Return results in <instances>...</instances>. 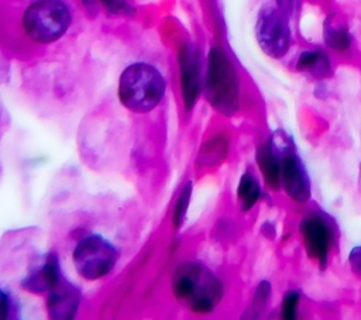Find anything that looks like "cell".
Segmentation results:
<instances>
[{
	"label": "cell",
	"mask_w": 361,
	"mask_h": 320,
	"mask_svg": "<svg viewBox=\"0 0 361 320\" xmlns=\"http://www.w3.org/2000/svg\"><path fill=\"white\" fill-rule=\"evenodd\" d=\"M165 93V80L152 65H128L118 80V99L134 113H147L159 104Z\"/></svg>",
	"instance_id": "obj_2"
},
{
	"label": "cell",
	"mask_w": 361,
	"mask_h": 320,
	"mask_svg": "<svg viewBox=\"0 0 361 320\" xmlns=\"http://www.w3.org/2000/svg\"><path fill=\"white\" fill-rule=\"evenodd\" d=\"M80 304V290L65 281L63 278L59 283L48 292L47 297V312L51 319L68 320L73 319Z\"/></svg>",
	"instance_id": "obj_12"
},
{
	"label": "cell",
	"mask_w": 361,
	"mask_h": 320,
	"mask_svg": "<svg viewBox=\"0 0 361 320\" xmlns=\"http://www.w3.org/2000/svg\"><path fill=\"white\" fill-rule=\"evenodd\" d=\"M257 164L262 172L264 180L267 186L272 190L282 189L281 185V155L275 149V147L267 141L265 144L259 145L255 155Z\"/></svg>",
	"instance_id": "obj_14"
},
{
	"label": "cell",
	"mask_w": 361,
	"mask_h": 320,
	"mask_svg": "<svg viewBox=\"0 0 361 320\" xmlns=\"http://www.w3.org/2000/svg\"><path fill=\"white\" fill-rule=\"evenodd\" d=\"M300 297L302 295L298 289H290L285 293L281 303V317L283 320H295L298 317Z\"/></svg>",
	"instance_id": "obj_17"
},
{
	"label": "cell",
	"mask_w": 361,
	"mask_h": 320,
	"mask_svg": "<svg viewBox=\"0 0 361 320\" xmlns=\"http://www.w3.org/2000/svg\"><path fill=\"white\" fill-rule=\"evenodd\" d=\"M323 41L327 49L340 56H353L355 52V35L347 23L337 13L329 14L323 21Z\"/></svg>",
	"instance_id": "obj_11"
},
{
	"label": "cell",
	"mask_w": 361,
	"mask_h": 320,
	"mask_svg": "<svg viewBox=\"0 0 361 320\" xmlns=\"http://www.w3.org/2000/svg\"><path fill=\"white\" fill-rule=\"evenodd\" d=\"M347 264H348L350 272H351L355 278L361 279V244L354 245V247L348 251Z\"/></svg>",
	"instance_id": "obj_19"
},
{
	"label": "cell",
	"mask_w": 361,
	"mask_h": 320,
	"mask_svg": "<svg viewBox=\"0 0 361 320\" xmlns=\"http://www.w3.org/2000/svg\"><path fill=\"white\" fill-rule=\"evenodd\" d=\"M62 279L59 259L55 252H48L30 266L21 281V288L30 293H48Z\"/></svg>",
	"instance_id": "obj_9"
},
{
	"label": "cell",
	"mask_w": 361,
	"mask_h": 320,
	"mask_svg": "<svg viewBox=\"0 0 361 320\" xmlns=\"http://www.w3.org/2000/svg\"><path fill=\"white\" fill-rule=\"evenodd\" d=\"M237 195H238L243 211L251 210L254 204L259 200L262 195L261 185L251 171H247L243 173L237 187Z\"/></svg>",
	"instance_id": "obj_15"
},
{
	"label": "cell",
	"mask_w": 361,
	"mask_h": 320,
	"mask_svg": "<svg viewBox=\"0 0 361 320\" xmlns=\"http://www.w3.org/2000/svg\"><path fill=\"white\" fill-rule=\"evenodd\" d=\"M71 24L69 8L61 0H37L24 13L25 34L35 42L59 39Z\"/></svg>",
	"instance_id": "obj_5"
},
{
	"label": "cell",
	"mask_w": 361,
	"mask_h": 320,
	"mask_svg": "<svg viewBox=\"0 0 361 320\" xmlns=\"http://www.w3.org/2000/svg\"><path fill=\"white\" fill-rule=\"evenodd\" d=\"M182 94L186 110H192L200 90H202V73H200V56L193 45H185L179 52Z\"/></svg>",
	"instance_id": "obj_10"
},
{
	"label": "cell",
	"mask_w": 361,
	"mask_h": 320,
	"mask_svg": "<svg viewBox=\"0 0 361 320\" xmlns=\"http://www.w3.org/2000/svg\"><path fill=\"white\" fill-rule=\"evenodd\" d=\"M257 39L262 51L272 58H282L290 45V28L286 14L275 4L261 8L257 21Z\"/></svg>",
	"instance_id": "obj_8"
},
{
	"label": "cell",
	"mask_w": 361,
	"mask_h": 320,
	"mask_svg": "<svg viewBox=\"0 0 361 320\" xmlns=\"http://www.w3.org/2000/svg\"><path fill=\"white\" fill-rule=\"evenodd\" d=\"M206 97L219 113L231 116L238 109V79L228 58L219 48H212L206 76Z\"/></svg>",
	"instance_id": "obj_4"
},
{
	"label": "cell",
	"mask_w": 361,
	"mask_h": 320,
	"mask_svg": "<svg viewBox=\"0 0 361 320\" xmlns=\"http://www.w3.org/2000/svg\"><path fill=\"white\" fill-rule=\"evenodd\" d=\"M296 69L309 73L314 79H327L333 75V61L323 48L306 49L296 59Z\"/></svg>",
	"instance_id": "obj_13"
},
{
	"label": "cell",
	"mask_w": 361,
	"mask_h": 320,
	"mask_svg": "<svg viewBox=\"0 0 361 320\" xmlns=\"http://www.w3.org/2000/svg\"><path fill=\"white\" fill-rule=\"evenodd\" d=\"M17 304L13 300V297L6 292V289L1 290V317L3 319H13L17 313Z\"/></svg>",
	"instance_id": "obj_20"
},
{
	"label": "cell",
	"mask_w": 361,
	"mask_h": 320,
	"mask_svg": "<svg viewBox=\"0 0 361 320\" xmlns=\"http://www.w3.org/2000/svg\"><path fill=\"white\" fill-rule=\"evenodd\" d=\"M192 189H193V185L190 180L186 182L180 189V193L173 207V216H172V223L175 228H179L183 224V220L190 203V197H192Z\"/></svg>",
	"instance_id": "obj_16"
},
{
	"label": "cell",
	"mask_w": 361,
	"mask_h": 320,
	"mask_svg": "<svg viewBox=\"0 0 361 320\" xmlns=\"http://www.w3.org/2000/svg\"><path fill=\"white\" fill-rule=\"evenodd\" d=\"M299 234L306 255L320 269H326L337 244L338 231L334 220L322 210H312L300 219Z\"/></svg>",
	"instance_id": "obj_6"
},
{
	"label": "cell",
	"mask_w": 361,
	"mask_h": 320,
	"mask_svg": "<svg viewBox=\"0 0 361 320\" xmlns=\"http://www.w3.org/2000/svg\"><path fill=\"white\" fill-rule=\"evenodd\" d=\"M271 292H272V288L268 281H262L258 285L254 299H252V304H251V312H252L251 317H258L261 314V312L264 310V307L267 306V303L271 297Z\"/></svg>",
	"instance_id": "obj_18"
},
{
	"label": "cell",
	"mask_w": 361,
	"mask_h": 320,
	"mask_svg": "<svg viewBox=\"0 0 361 320\" xmlns=\"http://www.w3.org/2000/svg\"><path fill=\"white\" fill-rule=\"evenodd\" d=\"M172 292L189 310L197 314L212 313L223 299L220 279L202 262L186 261L176 266Z\"/></svg>",
	"instance_id": "obj_1"
},
{
	"label": "cell",
	"mask_w": 361,
	"mask_h": 320,
	"mask_svg": "<svg viewBox=\"0 0 361 320\" xmlns=\"http://www.w3.org/2000/svg\"><path fill=\"white\" fill-rule=\"evenodd\" d=\"M117 259L116 247L96 234L82 238L72 254L76 272L86 281H97L109 275Z\"/></svg>",
	"instance_id": "obj_7"
},
{
	"label": "cell",
	"mask_w": 361,
	"mask_h": 320,
	"mask_svg": "<svg viewBox=\"0 0 361 320\" xmlns=\"http://www.w3.org/2000/svg\"><path fill=\"white\" fill-rule=\"evenodd\" d=\"M268 141L281 155V185L283 192L296 204H306L312 199V183L292 137L278 130L272 133Z\"/></svg>",
	"instance_id": "obj_3"
}]
</instances>
